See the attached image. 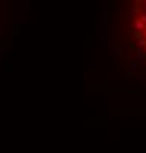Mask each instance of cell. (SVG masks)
<instances>
[{
    "label": "cell",
    "instance_id": "1",
    "mask_svg": "<svg viewBox=\"0 0 146 153\" xmlns=\"http://www.w3.org/2000/svg\"><path fill=\"white\" fill-rule=\"evenodd\" d=\"M105 28L121 65L146 75V0H105Z\"/></svg>",
    "mask_w": 146,
    "mask_h": 153
}]
</instances>
